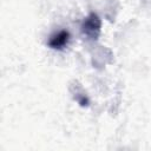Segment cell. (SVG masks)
I'll use <instances>...</instances> for the list:
<instances>
[{"label": "cell", "mask_w": 151, "mask_h": 151, "mask_svg": "<svg viewBox=\"0 0 151 151\" xmlns=\"http://www.w3.org/2000/svg\"><path fill=\"white\" fill-rule=\"evenodd\" d=\"M70 41V33L66 29H61L57 33H54L53 35L50 37L48 39V46L51 48H54V50H61L64 48Z\"/></svg>", "instance_id": "cell-2"}, {"label": "cell", "mask_w": 151, "mask_h": 151, "mask_svg": "<svg viewBox=\"0 0 151 151\" xmlns=\"http://www.w3.org/2000/svg\"><path fill=\"white\" fill-rule=\"evenodd\" d=\"M101 29V20L96 13L88 14L81 24V33L90 40H97Z\"/></svg>", "instance_id": "cell-1"}]
</instances>
